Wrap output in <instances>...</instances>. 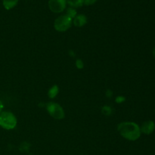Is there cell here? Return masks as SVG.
Returning <instances> with one entry per match:
<instances>
[{
	"label": "cell",
	"instance_id": "cell-1",
	"mask_svg": "<svg viewBox=\"0 0 155 155\" xmlns=\"http://www.w3.org/2000/svg\"><path fill=\"white\" fill-rule=\"evenodd\" d=\"M117 130L123 137L130 141L137 140L141 136L140 127L136 123H121L118 125Z\"/></svg>",
	"mask_w": 155,
	"mask_h": 155
},
{
	"label": "cell",
	"instance_id": "cell-2",
	"mask_svg": "<svg viewBox=\"0 0 155 155\" xmlns=\"http://www.w3.org/2000/svg\"><path fill=\"white\" fill-rule=\"evenodd\" d=\"M17 125V118L12 113L8 111L0 114V127L5 130H12Z\"/></svg>",
	"mask_w": 155,
	"mask_h": 155
},
{
	"label": "cell",
	"instance_id": "cell-3",
	"mask_svg": "<svg viewBox=\"0 0 155 155\" xmlns=\"http://www.w3.org/2000/svg\"><path fill=\"white\" fill-rule=\"evenodd\" d=\"M72 24V18L67 15L58 17L54 21V28L57 31L64 32L68 30Z\"/></svg>",
	"mask_w": 155,
	"mask_h": 155
},
{
	"label": "cell",
	"instance_id": "cell-4",
	"mask_svg": "<svg viewBox=\"0 0 155 155\" xmlns=\"http://www.w3.org/2000/svg\"><path fill=\"white\" fill-rule=\"evenodd\" d=\"M47 110L49 114L54 119H63L64 117V111L59 104L56 103L49 102L47 104Z\"/></svg>",
	"mask_w": 155,
	"mask_h": 155
},
{
	"label": "cell",
	"instance_id": "cell-5",
	"mask_svg": "<svg viewBox=\"0 0 155 155\" xmlns=\"http://www.w3.org/2000/svg\"><path fill=\"white\" fill-rule=\"evenodd\" d=\"M66 0H49L48 7L50 10L54 13H60L64 12L66 8Z\"/></svg>",
	"mask_w": 155,
	"mask_h": 155
},
{
	"label": "cell",
	"instance_id": "cell-6",
	"mask_svg": "<svg viewBox=\"0 0 155 155\" xmlns=\"http://www.w3.org/2000/svg\"><path fill=\"white\" fill-rule=\"evenodd\" d=\"M141 133H143L145 134L149 135L152 133L155 130V124L153 121L148 120L144 123L140 128Z\"/></svg>",
	"mask_w": 155,
	"mask_h": 155
},
{
	"label": "cell",
	"instance_id": "cell-7",
	"mask_svg": "<svg viewBox=\"0 0 155 155\" xmlns=\"http://www.w3.org/2000/svg\"><path fill=\"white\" fill-rule=\"evenodd\" d=\"M87 22V18L84 15H78L74 18V24L77 27H83Z\"/></svg>",
	"mask_w": 155,
	"mask_h": 155
},
{
	"label": "cell",
	"instance_id": "cell-8",
	"mask_svg": "<svg viewBox=\"0 0 155 155\" xmlns=\"http://www.w3.org/2000/svg\"><path fill=\"white\" fill-rule=\"evenodd\" d=\"M19 0H2V4L5 8L10 10L18 5Z\"/></svg>",
	"mask_w": 155,
	"mask_h": 155
},
{
	"label": "cell",
	"instance_id": "cell-9",
	"mask_svg": "<svg viewBox=\"0 0 155 155\" xmlns=\"http://www.w3.org/2000/svg\"><path fill=\"white\" fill-rule=\"evenodd\" d=\"M67 3L72 8L81 7L84 5V0H66Z\"/></svg>",
	"mask_w": 155,
	"mask_h": 155
},
{
	"label": "cell",
	"instance_id": "cell-10",
	"mask_svg": "<svg viewBox=\"0 0 155 155\" xmlns=\"http://www.w3.org/2000/svg\"><path fill=\"white\" fill-rule=\"evenodd\" d=\"M66 15L73 19V18H74L77 15V11H76V9L74 8L71 7V8H69L68 10H67Z\"/></svg>",
	"mask_w": 155,
	"mask_h": 155
},
{
	"label": "cell",
	"instance_id": "cell-11",
	"mask_svg": "<svg viewBox=\"0 0 155 155\" xmlns=\"http://www.w3.org/2000/svg\"><path fill=\"white\" fill-rule=\"evenodd\" d=\"M98 0H84V5H91L95 4Z\"/></svg>",
	"mask_w": 155,
	"mask_h": 155
},
{
	"label": "cell",
	"instance_id": "cell-12",
	"mask_svg": "<svg viewBox=\"0 0 155 155\" xmlns=\"http://www.w3.org/2000/svg\"><path fill=\"white\" fill-rule=\"evenodd\" d=\"M3 109V104L2 102V101L0 100V114L2 113V110Z\"/></svg>",
	"mask_w": 155,
	"mask_h": 155
},
{
	"label": "cell",
	"instance_id": "cell-13",
	"mask_svg": "<svg viewBox=\"0 0 155 155\" xmlns=\"http://www.w3.org/2000/svg\"><path fill=\"white\" fill-rule=\"evenodd\" d=\"M153 56H154V58H155V47L154 49H153Z\"/></svg>",
	"mask_w": 155,
	"mask_h": 155
}]
</instances>
